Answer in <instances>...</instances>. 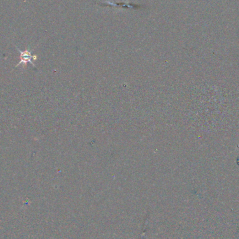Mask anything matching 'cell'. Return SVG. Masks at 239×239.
<instances>
[{
  "label": "cell",
  "mask_w": 239,
  "mask_h": 239,
  "mask_svg": "<svg viewBox=\"0 0 239 239\" xmlns=\"http://www.w3.org/2000/svg\"><path fill=\"white\" fill-rule=\"evenodd\" d=\"M18 51H19L20 53V62L16 65V67H18L20 64H26L27 63H30L31 64H32L33 66L35 67V64H34V60H36V56L33 55L32 54V52L28 51V50H25V51H21L20 49H18Z\"/></svg>",
  "instance_id": "obj_1"
}]
</instances>
